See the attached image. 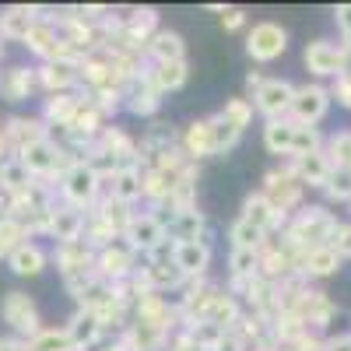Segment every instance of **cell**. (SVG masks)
<instances>
[{"mask_svg": "<svg viewBox=\"0 0 351 351\" xmlns=\"http://www.w3.org/2000/svg\"><path fill=\"white\" fill-rule=\"evenodd\" d=\"M81 228H84V215H81L77 208H53V225H49V232H53L60 243L81 239Z\"/></svg>", "mask_w": 351, "mask_h": 351, "instance_id": "5bb4252c", "label": "cell"}, {"mask_svg": "<svg viewBox=\"0 0 351 351\" xmlns=\"http://www.w3.org/2000/svg\"><path fill=\"white\" fill-rule=\"evenodd\" d=\"M56 43H60V39H56L53 25H46V21H36V25H32V32L25 36V46L32 49V53H39V56H46V60L53 56Z\"/></svg>", "mask_w": 351, "mask_h": 351, "instance_id": "603a6c76", "label": "cell"}, {"mask_svg": "<svg viewBox=\"0 0 351 351\" xmlns=\"http://www.w3.org/2000/svg\"><path fill=\"white\" fill-rule=\"evenodd\" d=\"M337 25H341L344 43L351 46V4H348V8H337Z\"/></svg>", "mask_w": 351, "mask_h": 351, "instance_id": "836d02e7", "label": "cell"}, {"mask_svg": "<svg viewBox=\"0 0 351 351\" xmlns=\"http://www.w3.org/2000/svg\"><path fill=\"white\" fill-rule=\"evenodd\" d=\"M28 351H71V337L67 330H39L32 341H28Z\"/></svg>", "mask_w": 351, "mask_h": 351, "instance_id": "4316f807", "label": "cell"}, {"mask_svg": "<svg viewBox=\"0 0 351 351\" xmlns=\"http://www.w3.org/2000/svg\"><path fill=\"white\" fill-rule=\"evenodd\" d=\"M0 56H4V43H0Z\"/></svg>", "mask_w": 351, "mask_h": 351, "instance_id": "74e56055", "label": "cell"}, {"mask_svg": "<svg viewBox=\"0 0 351 351\" xmlns=\"http://www.w3.org/2000/svg\"><path fill=\"white\" fill-rule=\"evenodd\" d=\"M260 236H263V232H260V228H253V225H246L243 218H239L236 225H232V239H236V250H256Z\"/></svg>", "mask_w": 351, "mask_h": 351, "instance_id": "f546056e", "label": "cell"}, {"mask_svg": "<svg viewBox=\"0 0 351 351\" xmlns=\"http://www.w3.org/2000/svg\"><path fill=\"white\" fill-rule=\"evenodd\" d=\"M285 46H288V32L281 25H274V21L256 25L250 32V39H246V53L253 56V60H260V64L278 60V56L285 53Z\"/></svg>", "mask_w": 351, "mask_h": 351, "instance_id": "7a4b0ae2", "label": "cell"}, {"mask_svg": "<svg viewBox=\"0 0 351 351\" xmlns=\"http://www.w3.org/2000/svg\"><path fill=\"white\" fill-rule=\"evenodd\" d=\"M327 190L337 200H351V169H334L327 180Z\"/></svg>", "mask_w": 351, "mask_h": 351, "instance_id": "4dcf8cb0", "label": "cell"}, {"mask_svg": "<svg viewBox=\"0 0 351 351\" xmlns=\"http://www.w3.org/2000/svg\"><path fill=\"white\" fill-rule=\"evenodd\" d=\"M95 193H99V172L88 162H74L71 169H64V197L71 200V208H84Z\"/></svg>", "mask_w": 351, "mask_h": 351, "instance_id": "3957f363", "label": "cell"}, {"mask_svg": "<svg viewBox=\"0 0 351 351\" xmlns=\"http://www.w3.org/2000/svg\"><path fill=\"white\" fill-rule=\"evenodd\" d=\"M32 25H36V14L28 8H8L0 14V43H25Z\"/></svg>", "mask_w": 351, "mask_h": 351, "instance_id": "8fae6325", "label": "cell"}, {"mask_svg": "<svg viewBox=\"0 0 351 351\" xmlns=\"http://www.w3.org/2000/svg\"><path fill=\"white\" fill-rule=\"evenodd\" d=\"M148 49L158 56V64H172V60H183V39L176 32H155Z\"/></svg>", "mask_w": 351, "mask_h": 351, "instance_id": "ffe728a7", "label": "cell"}, {"mask_svg": "<svg viewBox=\"0 0 351 351\" xmlns=\"http://www.w3.org/2000/svg\"><path fill=\"white\" fill-rule=\"evenodd\" d=\"M36 88V74L28 67H8L0 71V99L4 102H25Z\"/></svg>", "mask_w": 351, "mask_h": 351, "instance_id": "30bf717a", "label": "cell"}, {"mask_svg": "<svg viewBox=\"0 0 351 351\" xmlns=\"http://www.w3.org/2000/svg\"><path fill=\"white\" fill-rule=\"evenodd\" d=\"M337 260H341V256L330 250V243H327V246H313V250L306 253V271L316 274V278H327V274L337 271Z\"/></svg>", "mask_w": 351, "mask_h": 351, "instance_id": "7402d4cb", "label": "cell"}, {"mask_svg": "<svg viewBox=\"0 0 351 351\" xmlns=\"http://www.w3.org/2000/svg\"><path fill=\"white\" fill-rule=\"evenodd\" d=\"M64 148H56L53 141H39V144H28L25 152H18L21 165L32 172V176H53L64 169Z\"/></svg>", "mask_w": 351, "mask_h": 351, "instance_id": "277c9868", "label": "cell"}, {"mask_svg": "<svg viewBox=\"0 0 351 351\" xmlns=\"http://www.w3.org/2000/svg\"><path fill=\"white\" fill-rule=\"evenodd\" d=\"M183 144H186V155H193V158H208V155H215V123H211V120L193 123V127L186 130Z\"/></svg>", "mask_w": 351, "mask_h": 351, "instance_id": "2e32d148", "label": "cell"}, {"mask_svg": "<svg viewBox=\"0 0 351 351\" xmlns=\"http://www.w3.org/2000/svg\"><path fill=\"white\" fill-rule=\"evenodd\" d=\"M77 109H81V102H77L74 95H53V99L46 102V116H43V120H46V123H56V127H71V120H74Z\"/></svg>", "mask_w": 351, "mask_h": 351, "instance_id": "ac0fdd59", "label": "cell"}, {"mask_svg": "<svg viewBox=\"0 0 351 351\" xmlns=\"http://www.w3.org/2000/svg\"><path fill=\"white\" fill-rule=\"evenodd\" d=\"M141 176L134 169H120V172H112V200H120V204H130L134 197H141Z\"/></svg>", "mask_w": 351, "mask_h": 351, "instance_id": "d4e9b609", "label": "cell"}, {"mask_svg": "<svg viewBox=\"0 0 351 351\" xmlns=\"http://www.w3.org/2000/svg\"><path fill=\"white\" fill-rule=\"evenodd\" d=\"M99 267H102V274H123L130 267V246H116V239H112L99 256Z\"/></svg>", "mask_w": 351, "mask_h": 351, "instance_id": "484cf974", "label": "cell"}, {"mask_svg": "<svg viewBox=\"0 0 351 351\" xmlns=\"http://www.w3.org/2000/svg\"><path fill=\"white\" fill-rule=\"evenodd\" d=\"M330 239H334L330 250H334L337 256H351V225H337Z\"/></svg>", "mask_w": 351, "mask_h": 351, "instance_id": "d6a6232c", "label": "cell"}, {"mask_svg": "<svg viewBox=\"0 0 351 351\" xmlns=\"http://www.w3.org/2000/svg\"><path fill=\"white\" fill-rule=\"evenodd\" d=\"M324 351H351V337H341V341H330Z\"/></svg>", "mask_w": 351, "mask_h": 351, "instance_id": "8d00e7d4", "label": "cell"}, {"mask_svg": "<svg viewBox=\"0 0 351 351\" xmlns=\"http://www.w3.org/2000/svg\"><path fill=\"white\" fill-rule=\"evenodd\" d=\"M232 271L236 274H253L256 271V250H236L232 253Z\"/></svg>", "mask_w": 351, "mask_h": 351, "instance_id": "1f68e13d", "label": "cell"}, {"mask_svg": "<svg viewBox=\"0 0 351 351\" xmlns=\"http://www.w3.org/2000/svg\"><path fill=\"white\" fill-rule=\"evenodd\" d=\"M0 319H4L18 337H28V341L43 330V319L36 313V302L28 299L25 291H8V295H0Z\"/></svg>", "mask_w": 351, "mask_h": 351, "instance_id": "6da1fadb", "label": "cell"}, {"mask_svg": "<svg viewBox=\"0 0 351 351\" xmlns=\"http://www.w3.org/2000/svg\"><path fill=\"white\" fill-rule=\"evenodd\" d=\"M8 267L18 274V278H36V274H43V267H46V250L39 246V243H21L18 250H11V256H8Z\"/></svg>", "mask_w": 351, "mask_h": 351, "instance_id": "9c48e42d", "label": "cell"}, {"mask_svg": "<svg viewBox=\"0 0 351 351\" xmlns=\"http://www.w3.org/2000/svg\"><path fill=\"white\" fill-rule=\"evenodd\" d=\"M330 106V95L324 92L319 84H306V88H295V99H291V112H295V120L302 127L324 120V112Z\"/></svg>", "mask_w": 351, "mask_h": 351, "instance_id": "5b68a950", "label": "cell"}, {"mask_svg": "<svg viewBox=\"0 0 351 351\" xmlns=\"http://www.w3.org/2000/svg\"><path fill=\"white\" fill-rule=\"evenodd\" d=\"M183 81H186V64H183V60L158 64V71H155V84H158V88H180Z\"/></svg>", "mask_w": 351, "mask_h": 351, "instance_id": "f1b7e54d", "label": "cell"}, {"mask_svg": "<svg viewBox=\"0 0 351 351\" xmlns=\"http://www.w3.org/2000/svg\"><path fill=\"white\" fill-rule=\"evenodd\" d=\"M127 239L134 243V246H148V250H155L162 239H165V232H162V221L158 218H152V215H144V218H130V228H127Z\"/></svg>", "mask_w": 351, "mask_h": 351, "instance_id": "9a60e30c", "label": "cell"}, {"mask_svg": "<svg viewBox=\"0 0 351 351\" xmlns=\"http://www.w3.org/2000/svg\"><path fill=\"white\" fill-rule=\"evenodd\" d=\"M263 141H267V148H271L274 155H291V141H295V123L271 120V123H267V134H263Z\"/></svg>", "mask_w": 351, "mask_h": 351, "instance_id": "44dd1931", "label": "cell"}, {"mask_svg": "<svg viewBox=\"0 0 351 351\" xmlns=\"http://www.w3.org/2000/svg\"><path fill=\"white\" fill-rule=\"evenodd\" d=\"M334 95H337L344 106H351V74H341V81H337V88H334Z\"/></svg>", "mask_w": 351, "mask_h": 351, "instance_id": "e575fe53", "label": "cell"}, {"mask_svg": "<svg viewBox=\"0 0 351 351\" xmlns=\"http://www.w3.org/2000/svg\"><path fill=\"white\" fill-rule=\"evenodd\" d=\"M208 256H211V250L204 243H180L176 253H172V263H176L180 274H200L204 267H208Z\"/></svg>", "mask_w": 351, "mask_h": 351, "instance_id": "4fadbf2b", "label": "cell"}, {"mask_svg": "<svg viewBox=\"0 0 351 351\" xmlns=\"http://www.w3.org/2000/svg\"><path fill=\"white\" fill-rule=\"evenodd\" d=\"M274 218H278V211L267 204V197H250V200L243 204V221L253 225V228H260V232L267 228Z\"/></svg>", "mask_w": 351, "mask_h": 351, "instance_id": "cb8c5ba5", "label": "cell"}, {"mask_svg": "<svg viewBox=\"0 0 351 351\" xmlns=\"http://www.w3.org/2000/svg\"><path fill=\"white\" fill-rule=\"evenodd\" d=\"M4 141L11 144L14 152H25L28 144H39V141H46V120H39V116H14V120H8V127H4Z\"/></svg>", "mask_w": 351, "mask_h": 351, "instance_id": "ba28073f", "label": "cell"}, {"mask_svg": "<svg viewBox=\"0 0 351 351\" xmlns=\"http://www.w3.org/2000/svg\"><path fill=\"white\" fill-rule=\"evenodd\" d=\"M256 99V109L263 116H281L285 109H291V99H295V88H291L288 81H263L260 84V92L253 95Z\"/></svg>", "mask_w": 351, "mask_h": 351, "instance_id": "52a82bcc", "label": "cell"}, {"mask_svg": "<svg viewBox=\"0 0 351 351\" xmlns=\"http://www.w3.org/2000/svg\"><path fill=\"white\" fill-rule=\"evenodd\" d=\"M99 330H102V324L92 316V313H77L74 319H71V327H67V337H71V348H81V344H92L95 337H99Z\"/></svg>", "mask_w": 351, "mask_h": 351, "instance_id": "d6986e66", "label": "cell"}, {"mask_svg": "<svg viewBox=\"0 0 351 351\" xmlns=\"http://www.w3.org/2000/svg\"><path fill=\"white\" fill-rule=\"evenodd\" d=\"M306 67L313 74H341L344 71V49L334 46V43H324V39H316L306 46Z\"/></svg>", "mask_w": 351, "mask_h": 351, "instance_id": "8992f818", "label": "cell"}, {"mask_svg": "<svg viewBox=\"0 0 351 351\" xmlns=\"http://www.w3.org/2000/svg\"><path fill=\"white\" fill-rule=\"evenodd\" d=\"M243 18H246L243 11L232 8V11H225V14H221V25H225V28H239V25H243Z\"/></svg>", "mask_w": 351, "mask_h": 351, "instance_id": "d590c367", "label": "cell"}, {"mask_svg": "<svg viewBox=\"0 0 351 351\" xmlns=\"http://www.w3.org/2000/svg\"><path fill=\"white\" fill-rule=\"evenodd\" d=\"M250 116H253V109H250L246 99H232V102H225V109L218 112V120H225L232 130H239V134H243V127L250 123Z\"/></svg>", "mask_w": 351, "mask_h": 351, "instance_id": "83f0119b", "label": "cell"}, {"mask_svg": "<svg viewBox=\"0 0 351 351\" xmlns=\"http://www.w3.org/2000/svg\"><path fill=\"white\" fill-rule=\"evenodd\" d=\"M36 77H39L43 88H49V92L67 95V88L77 81V64H46Z\"/></svg>", "mask_w": 351, "mask_h": 351, "instance_id": "e0dca14e", "label": "cell"}, {"mask_svg": "<svg viewBox=\"0 0 351 351\" xmlns=\"http://www.w3.org/2000/svg\"><path fill=\"white\" fill-rule=\"evenodd\" d=\"M330 162L324 158V152H313V155H302L295 158V180L299 183H313V186H327L330 180Z\"/></svg>", "mask_w": 351, "mask_h": 351, "instance_id": "7c38bea8", "label": "cell"}]
</instances>
